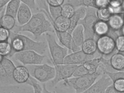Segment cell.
I'll use <instances>...</instances> for the list:
<instances>
[{
	"mask_svg": "<svg viewBox=\"0 0 124 93\" xmlns=\"http://www.w3.org/2000/svg\"><path fill=\"white\" fill-rule=\"evenodd\" d=\"M122 6L123 7V8H124V1L123 2V3Z\"/></svg>",
	"mask_w": 124,
	"mask_h": 93,
	"instance_id": "obj_40",
	"label": "cell"
},
{
	"mask_svg": "<svg viewBox=\"0 0 124 93\" xmlns=\"http://www.w3.org/2000/svg\"><path fill=\"white\" fill-rule=\"evenodd\" d=\"M30 76L28 69L24 65L16 67L13 74V78L17 85L26 84Z\"/></svg>",
	"mask_w": 124,
	"mask_h": 93,
	"instance_id": "obj_11",
	"label": "cell"
},
{
	"mask_svg": "<svg viewBox=\"0 0 124 93\" xmlns=\"http://www.w3.org/2000/svg\"><path fill=\"white\" fill-rule=\"evenodd\" d=\"M101 72L79 77H73L62 81L63 87L73 90L75 93H82L86 91L95 83L102 74Z\"/></svg>",
	"mask_w": 124,
	"mask_h": 93,
	"instance_id": "obj_3",
	"label": "cell"
},
{
	"mask_svg": "<svg viewBox=\"0 0 124 93\" xmlns=\"http://www.w3.org/2000/svg\"><path fill=\"white\" fill-rule=\"evenodd\" d=\"M55 32L58 39L63 45L70 49H74L75 43L73 39L68 33L66 32Z\"/></svg>",
	"mask_w": 124,
	"mask_h": 93,
	"instance_id": "obj_16",
	"label": "cell"
},
{
	"mask_svg": "<svg viewBox=\"0 0 124 93\" xmlns=\"http://www.w3.org/2000/svg\"><path fill=\"white\" fill-rule=\"evenodd\" d=\"M12 52V48L9 41L0 42V54L4 57H8Z\"/></svg>",
	"mask_w": 124,
	"mask_h": 93,
	"instance_id": "obj_22",
	"label": "cell"
},
{
	"mask_svg": "<svg viewBox=\"0 0 124 93\" xmlns=\"http://www.w3.org/2000/svg\"><path fill=\"white\" fill-rule=\"evenodd\" d=\"M47 4L50 6L57 7L60 6L64 2L63 0H46Z\"/></svg>",
	"mask_w": 124,
	"mask_h": 93,
	"instance_id": "obj_33",
	"label": "cell"
},
{
	"mask_svg": "<svg viewBox=\"0 0 124 93\" xmlns=\"http://www.w3.org/2000/svg\"><path fill=\"white\" fill-rule=\"evenodd\" d=\"M54 93H68V92L66 89L62 87H55Z\"/></svg>",
	"mask_w": 124,
	"mask_h": 93,
	"instance_id": "obj_37",
	"label": "cell"
},
{
	"mask_svg": "<svg viewBox=\"0 0 124 93\" xmlns=\"http://www.w3.org/2000/svg\"><path fill=\"white\" fill-rule=\"evenodd\" d=\"M22 2L27 5L31 9H35V0H21Z\"/></svg>",
	"mask_w": 124,
	"mask_h": 93,
	"instance_id": "obj_34",
	"label": "cell"
},
{
	"mask_svg": "<svg viewBox=\"0 0 124 93\" xmlns=\"http://www.w3.org/2000/svg\"><path fill=\"white\" fill-rule=\"evenodd\" d=\"M107 75L112 81L113 83L117 80L123 78L124 79V72L120 71L118 72H110L104 71V74Z\"/></svg>",
	"mask_w": 124,
	"mask_h": 93,
	"instance_id": "obj_27",
	"label": "cell"
},
{
	"mask_svg": "<svg viewBox=\"0 0 124 93\" xmlns=\"http://www.w3.org/2000/svg\"><path fill=\"white\" fill-rule=\"evenodd\" d=\"M26 66L29 71L31 77L42 83H46L52 80L56 75L54 66L46 64L28 65Z\"/></svg>",
	"mask_w": 124,
	"mask_h": 93,
	"instance_id": "obj_4",
	"label": "cell"
},
{
	"mask_svg": "<svg viewBox=\"0 0 124 93\" xmlns=\"http://www.w3.org/2000/svg\"><path fill=\"white\" fill-rule=\"evenodd\" d=\"M42 91L43 93H54L49 91L46 87V83L43 84L42 85Z\"/></svg>",
	"mask_w": 124,
	"mask_h": 93,
	"instance_id": "obj_39",
	"label": "cell"
},
{
	"mask_svg": "<svg viewBox=\"0 0 124 93\" xmlns=\"http://www.w3.org/2000/svg\"><path fill=\"white\" fill-rule=\"evenodd\" d=\"M10 0H0V8H2L6 6Z\"/></svg>",
	"mask_w": 124,
	"mask_h": 93,
	"instance_id": "obj_38",
	"label": "cell"
},
{
	"mask_svg": "<svg viewBox=\"0 0 124 93\" xmlns=\"http://www.w3.org/2000/svg\"><path fill=\"white\" fill-rule=\"evenodd\" d=\"M10 35V31L2 27L0 28V42L8 41Z\"/></svg>",
	"mask_w": 124,
	"mask_h": 93,
	"instance_id": "obj_31",
	"label": "cell"
},
{
	"mask_svg": "<svg viewBox=\"0 0 124 93\" xmlns=\"http://www.w3.org/2000/svg\"><path fill=\"white\" fill-rule=\"evenodd\" d=\"M105 93H120L115 89L113 85L108 86L106 89Z\"/></svg>",
	"mask_w": 124,
	"mask_h": 93,
	"instance_id": "obj_36",
	"label": "cell"
},
{
	"mask_svg": "<svg viewBox=\"0 0 124 93\" xmlns=\"http://www.w3.org/2000/svg\"><path fill=\"white\" fill-rule=\"evenodd\" d=\"M109 25L114 29H118L123 26L124 21L121 17L118 15H115L111 16L109 19Z\"/></svg>",
	"mask_w": 124,
	"mask_h": 93,
	"instance_id": "obj_21",
	"label": "cell"
},
{
	"mask_svg": "<svg viewBox=\"0 0 124 93\" xmlns=\"http://www.w3.org/2000/svg\"><path fill=\"white\" fill-rule=\"evenodd\" d=\"M32 16L30 9L21 1L17 15V21L20 26H23L27 24Z\"/></svg>",
	"mask_w": 124,
	"mask_h": 93,
	"instance_id": "obj_12",
	"label": "cell"
},
{
	"mask_svg": "<svg viewBox=\"0 0 124 93\" xmlns=\"http://www.w3.org/2000/svg\"><path fill=\"white\" fill-rule=\"evenodd\" d=\"M97 48V45L94 41L89 39L86 40L83 46V50L85 54H92L94 52Z\"/></svg>",
	"mask_w": 124,
	"mask_h": 93,
	"instance_id": "obj_20",
	"label": "cell"
},
{
	"mask_svg": "<svg viewBox=\"0 0 124 93\" xmlns=\"http://www.w3.org/2000/svg\"><path fill=\"white\" fill-rule=\"evenodd\" d=\"M98 49L103 53L110 54L115 47V42L109 36H102L99 39L97 42Z\"/></svg>",
	"mask_w": 124,
	"mask_h": 93,
	"instance_id": "obj_13",
	"label": "cell"
},
{
	"mask_svg": "<svg viewBox=\"0 0 124 93\" xmlns=\"http://www.w3.org/2000/svg\"><path fill=\"white\" fill-rule=\"evenodd\" d=\"M52 25L55 31L66 32L70 26V19L61 16L54 21Z\"/></svg>",
	"mask_w": 124,
	"mask_h": 93,
	"instance_id": "obj_15",
	"label": "cell"
},
{
	"mask_svg": "<svg viewBox=\"0 0 124 93\" xmlns=\"http://www.w3.org/2000/svg\"><path fill=\"white\" fill-rule=\"evenodd\" d=\"M0 93H34L32 86L27 84L0 86Z\"/></svg>",
	"mask_w": 124,
	"mask_h": 93,
	"instance_id": "obj_10",
	"label": "cell"
},
{
	"mask_svg": "<svg viewBox=\"0 0 124 93\" xmlns=\"http://www.w3.org/2000/svg\"><path fill=\"white\" fill-rule=\"evenodd\" d=\"M49 10L54 21L62 16V8L60 6L54 7L49 5Z\"/></svg>",
	"mask_w": 124,
	"mask_h": 93,
	"instance_id": "obj_26",
	"label": "cell"
},
{
	"mask_svg": "<svg viewBox=\"0 0 124 93\" xmlns=\"http://www.w3.org/2000/svg\"><path fill=\"white\" fill-rule=\"evenodd\" d=\"M108 1L107 0H97L95 2V4L97 7H99L101 8H104L108 5Z\"/></svg>",
	"mask_w": 124,
	"mask_h": 93,
	"instance_id": "obj_35",
	"label": "cell"
},
{
	"mask_svg": "<svg viewBox=\"0 0 124 93\" xmlns=\"http://www.w3.org/2000/svg\"><path fill=\"white\" fill-rule=\"evenodd\" d=\"M0 27L10 30L15 26V20L13 17L5 14L0 17Z\"/></svg>",
	"mask_w": 124,
	"mask_h": 93,
	"instance_id": "obj_19",
	"label": "cell"
},
{
	"mask_svg": "<svg viewBox=\"0 0 124 93\" xmlns=\"http://www.w3.org/2000/svg\"><path fill=\"white\" fill-rule=\"evenodd\" d=\"M56 70V75L54 79L51 81L52 87H55L61 82L69 79L72 77L75 72L77 65H54Z\"/></svg>",
	"mask_w": 124,
	"mask_h": 93,
	"instance_id": "obj_8",
	"label": "cell"
},
{
	"mask_svg": "<svg viewBox=\"0 0 124 93\" xmlns=\"http://www.w3.org/2000/svg\"><path fill=\"white\" fill-rule=\"evenodd\" d=\"M89 75L88 71L83 65H80L76 68L73 77H81Z\"/></svg>",
	"mask_w": 124,
	"mask_h": 93,
	"instance_id": "obj_28",
	"label": "cell"
},
{
	"mask_svg": "<svg viewBox=\"0 0 124 93\" xmlns=\"http://www.w3.org/2000/svg\"><path fill=\"white\" fill-rule=\"evenodd\" d=\"M75 14V10L73 7L69 4L64 5L62 7V16L70 19Z\"/></svg>",
	"mask_w": 124,
	"mask_h": 93,
	"instance_id": "obj_23",
	"label": "cell"
},
{
	"mask_svg": "<svg viewBox=\"0 0 124 93\" xmlns=\"http://www.w3.org/2000/svg\"><path fill=\"white\" fill-rule=\"evenodd\" d=\"M14 58L25 66L43 64L46 57L34 51L27 50L16 53Z\"/></svg>",
	"mask_w": 124,
	"mask_h": 93,
	"instance_id": "obj_7",
	"label": "cell"
},
{
	"mask_svg": "<svg viewBox=\"0 0 124 93\" xmlns=\"http://www.w3.org/2000/svg\"><path fill=\"white\" fill-rule=\"evenodd\" d=\"M112 11L109 8H102L99 9L97 12V15L100 19L103 21H106L111 17Z\"/></svg>",
	"mask_w": 124,
	"mask_h": 93,
	"instance_id": "obj_24",
	"label": "cell"
},
{
	"mask_svg": "<svg viewBox=\"0 0 124 93\" xmlns=\"http://www.w3.org/2000/svg\"><path fill=\"white\" fill-rule=\"evenodd\" d=\"M113 84V82L110 78L104 74L92 86L82 93H105L107 87ZM68 93H75L73 92Z\"/></svg>",
	"mask_w": 124,
	"mask_h": 93,
	"instance_id": "obj_9",
	"label": "cell"
},
{
	"mask_svg": "<svg viewBox=\"0 0 124 93\" xmlns=\"http://www.w3.org/2000/svg\"><path fill=\"white\" fill-rule=\"evenodd\" d=\"M113 86L116 91L120 93L124 92V79L122 78L113 82Z\"/></svg>",
	"mask_w": 124,
	"mask_h": 93,
	"instance_id": "obj_29",
	"label": "cell"
},
{
	"mask_svg": "<svg viewBox=\"0 0 124 93\" xmlns=\"http://www.w3.org/2000/svg\"><path fill=\"white\" fill-rule=\"evenodd\" d=\"M86 69L88 71L89 75H92L97 72L98 64L92 62H87L83 64Z\"/></svg>",
	"mask_w": 124,
	"mask_h": 93,
	"instance_id": "obj_30",
	"label": "cell"
},
{
	"mask_svg": "<svg viewBox=\"0 0 124 93\" xmlns=\"http://www.w3.org/2000/svg\"><path fill=\"white\" fill-rule=\"evenodd\" d=\"M112 67L116 70L122 71L124 69V56L122 54H115L110 60Z\"/></svg>",
	"mask_w": 124,
	"mask_h": 93,
	"instance_id": "obj_18",
	"label": "cell"
},
{
	"mask_svg": "<svg viewBox=\"0 0 124 93\" xmlns=\"http://www.w3.org/2000/svg\"><path fill=\"white\" fill-rule=\"evenodd\" d=\"M124 93V92H122V93Z\"/></svg>",
	"mask_w": 124,
	"mask_h": 93,
	"instance_id": "obj_42",
	"label": "cell"
},
{
	"mask_svg": "<svg viewBox=\"0 0 124 93\" xmlns=\"http://www.w3.org/2000/svg\"><path fill=\"white\" fill-rule=\"evenodd\" d=\"M122 71H124V69Z\"/></svg>",
	"mask_w": 124,
	"mask_h": 93,
	"instance_id": "obj_41",
	"label": "cell"
},
{
	"mask_svg": "<svg viewBox=\"0 0 124 93\" xmlns=\"http://www.w3.org/2000/svg\"></svg>",
	"mask_w": 124,
	"mask_h": 93,
	"instance_id": "obj_43",
	"label": "cell"
},
{
	"mask_svg": "<svg viewBox=\"0 0 124 93\" xmlns=\"http://www.w3.org/2000/svg\"><path fill=\"white\" fill-rule=\"evenodd\" d=\"M21 2V1L19 0H10L7 5L5 14L10 15L16 18Z\"/></svg>",
	"mask_w": 124,
	"mask_h": 93,
	"instance_id": "obj_17",
	"label": "cell"
},
{
	"mask_svg": "<svg viewBox=\"0 0 124 93\" xmlns=\"http://www.w3.org/2000/svg\"><path fill=\"white\" fill-rule=\"evenodd\" d=\"M22 32H29L33 34L35 38L44 33L55 32L52 24L43 12L34 14L29 22L22 26H16L14 30L15 33Z\"/></svg>",
	"mask_w": 124,
	"mask_h": 93,
	"instance_id": "obj_2",
	"label": "cell"
},
{
	"mask_svg": "<svg viewBox=\"0 0 124 93\" xmlns=\"http://www.w3.org/2000/svg\"><path fill=\"white\" fill-rule=\"evenodd\" d=\"M0 86L17 85L14 81L13 74L16 67L9 59L0 55Z\"/></svg>",
	"mask_w": 124,
	"mask_h": 93,
	"instance_id": "obj_5",
	"label": "cell"
},
{
	"mask_svg": "<svg viewBox=\"0 0 124 93\" xmlns=\"http://www.w3.org/2000/svg\"><path fill=\"white\" fill-rule=\"evenodd\" d=\"M117 48L121 51H124V36L118 37L116 41Z\"/></svg>",
	"mask_w": 124,
	"mask_h": 93,
	"instance_id": "obj_32",
	"label": "cell"
},
{
	"mask_svg": "<svg viewBox=\"0 0 124 93\" xmlns=\"http://www.w3.org/2000/svg\"><path fill=\"white\" fill-rule=\"evenodd\" d=\"M87 58L86 54L83 52H78L66 56L64 59L63 64L76 65L85 61Z\"/></svg>",
	"mask_w": 124,
	"mask_h": 93,
	"instance_id": "obj_14",
	"label": "cell"
},
{
	"mask_svg": "<svg viewBox=\"0 0 124 93\" xmlns=\"http://www.w3.org/2000/svg\"><path fill=\"white\" fill-rule=\"evenodd\" d=\"M95 31L99 35H104L107 33L108 27L107 24L103 22H97L95 26Z\"/></svg>",
	"mask_w": 124,
	"mask_h": 93,
	"instance_id": "obj_25",
	"label": "cell"
},
{
	"mask_svg": "<svg viewBox=\"0 0 124 93\" xmlns=\"http://www.w3.org/2000/svg\"><path fill=\"white\" fill-rule=\"evenodd\" d=\"M47 45L54 65H62L66 57V50L59 46L54 36L48 33L46 34Z\"/></svg>",
	"mask_w": 124,
	"mask_h": 93,
	"instance_id": "obj_6",
	"label": "cell"
},
{
	"mask_svg": "<svg viewBox=\"0 0 124 93\" xmlns=\"http://www.w3.org/2000/svg\"><path fill=\"white\" fill-rule=\"evenodd\" d=\"M9 39L12 48L11 53L8 56L9 58L16 53L27 50L34 51L43 55L48 46L45 42H35L27 36L12 31H10Z\"/></svg>",
	"mask_w": 124,
	"mask_h": 93,
	"instance_id": "obj_1",
	"label": "cell"
}]
</instances>
